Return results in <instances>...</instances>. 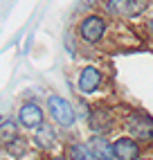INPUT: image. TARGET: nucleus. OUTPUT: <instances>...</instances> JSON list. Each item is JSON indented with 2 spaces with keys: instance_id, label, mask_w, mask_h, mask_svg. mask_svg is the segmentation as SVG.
Wrapping results in <instances>:
<instances>
[{
  "instance_id": "obj_15",
  "label": "nucleus",
  "mask_w": 153,
  "mask_h": 160,
  "mask_svg": "<svg viewBox=\"0 0 153 160\" xmlns=\"http://www.w3.org/2000/svg\"><path fill=\"white\" fill-rule=\"evenodd\" d=\"M50 160H68V156H54V158H50Z\"/></svg>"
},
{
  "instance_id": "obj_2",
  "label": "nucleus",
  "mask_w": 153,
  "mask_h": 160,
  "mask_svg": "<svg viewBox=\"0 0 153 160\" xmlns=\"http://www.w3.org/2000/svg\"><path fill=\"white\" fill-rule=\"evenodd\" d=\"M45 111L50 115V120L61 126V129H72L76 124V111L74 106L70 104V99L61 97V95H47L45 97Z\"/></svg>"
},
{
  "instance_id": "obj_4",
  "label": "nucleus",
  "mask_w": 153,
  "mask_h": 160,
  "mask_svg": "<svg viewBox=\"0 0 153 160\" xmlns=\"http://www.w3.org/2000/svg\"><path fill=\"white\" fill-rule=\"evenodd\" d=\"M104 72L95 66V63H88V66H83L79 70V74H76V81H74V86L76 90H79L81 95H86V97H90V95H95L97 90H99L104 86Z\"/></svg>"
},
{
  "instance_id": "obj_8",
  "label": "nucleus",
  "mask_w": 153,
  "mask_h": 160,
  "mask_svg": "<svg viewBox=\"0 0 153 160\" xmlns=\"http://www.w3.org/2000/svg\"><path fill=\"white\" fill-rule=\"evenodd\" d=\"M115 147V160H140L142 158V142L131 135H119L113 140Z\"/></svg>"
},
{
  "instance_id": "obj_6",
  "label": "nucleus",
  "mask_w": 153,
  "mask_h": 160,
  "mask_svg": "<svg viewBox=\"0 0 153 160\" xmlns=\"http://www.w3.org/2000/svg\"><path fill=\"white\" fill-rule=\"evenodd\" d=\"M45 115H47V111L43 108L38 102H29V99H27V102H23V104L18 106L16 120H18V124L23 126V129L36 131L38 126L45 124Z\"/></svg>"
},
{
  "instance_id": "obj_12",
  "label": "nucleus",
  "mask_w": 153,
  "mask_h": 160,
  "mask_svg": "<svg viewBox=\"0 0 153 160\" xmlns=\"http://www.w3.org/2000/svg\"><path fill=\"white\" fill-rule=\"evenodd\" d=\"M65 153H68V160H95L88 149V142H72L68 144Z\"/></svg>"
},
{
  "instance_id": "obj_9",
  "label": "nucleus",
  "mask_w": 153,
  "mask_h": 160,
  "mask_svg": "<svg viewBox=\"0 0 153 160\" xmlns=\"http://www.w3.org/2000/svg\"><path fill=\"white\" fill-rule=\"evenodd\" d=\"M88 149L95 160H115V147L104 133H92L88 140Z\"/></svg>"
},
{
  "instance_id": "obj_1",
  "label": "nucleus",
  "mask_w": 153,
  "mask_h": 160,
  "mask_svg": "<svg viewBox=\"0 0 153 160\" xmlns=\"http://www.w3.org/2000/svg\"><path fill=\"white\" fill-rule=\"evenodd\" d=\"M124 129L128 131L131 138L144 142V144H153V117L142 111V108H133L124 115Z\"/></svg>"
},
{
  "instance_id": "obj_13",
  "label": "nucleus",
  "mask_w": 153,
  "mask_h": 160,
  "mask_svg": "<svg viewBox=\"0 0 153 160\" xmlns=\"http://www.w3.org/2000/svg\"><path fill=\"white\" fill-rule=\"evenodd\" d=\"M5 149H7V153H9V156L20 158V156H25V153H27V140H25L23 135H18L16 140H14L12 144H7Z\"/></svg>"
},
{
  "instance_id": "obj_5",
  "label": "nucleus",
  "mask_w": 153,
  "mask_h": 160,
  "mask_svg": "<svg viewBox=\"0 0 153 160\" xmlns=\"http://www.w3.org/2000/svg\"><path fill=\"white\" fill-rule=\"evenodd\" d=\"M86 122H88V129L92 133H108L115 129L117 124V113L111 108V106H92L88 111V117H86Z\"/></svg>"
},
{
  "instance_id": "obj_14",
  "label": "nucleus",
  "mask_w": 153,
  "mask_h": 160,
  "mask_svg": "<svg viewBox=\"0 0 153 160\" xmlns=\"http://www.w3.org/2000/svg\"><path fill=\"white\" fill-rule=\"evenodd\" d=\"M146 29H149V34L153 36V16L149 18V23H146Z\"/></svg>"
},
{
  "instance_id": "obj_17",
  "label": "nucleus",
  "mask_w": 153,
  "mask_h": 160,
  "mask_svg": "<svg viewBox=\"0 0 153 160\" xmlns=\"http://www.w3.org/2000/svg\"><path fill=\"white\" fill-rule=\"evenodd\" d=\"M140 160H149V158H140Z\"/></svg>"
},
{
  "instance_id": "obj_3",
  "label": "nucleus",
  "mask_w": 153,
  "mask_h": 160,
  "mask_svg": "<svg viewBox=\"0 0 153 160\" xmlns=\"http://www.w3.org/2000/svg\"><path fill=\"white\" fill-rule=\"evenodd\" d=\"M108 32V23L104 16H97V14H88L79 20V25H76V34L79 38L83 41L86 45H97L101 43L104 36Z\"/></svg>"
},
{
  "instance_id": "obj_7",
  "label": "nucleus",
  "mask_w": 153,
  "mask_h": 160,
  "mask_svg": "<svg viewBox=\"0 0 153 160\" xmlns=\"http://www.w3.org/2000/svg\"><path fill=\"white\" fill-rule=\"evenodd\" d=\"M146 9V0H108L106 12L117 18H135Z\"/></svg>"
},
{
  "instance_id": "obj_10",
  "label": "nucleus",
  "mask_w": 153,
  "mask_h": 160,
  "mask_svg": "<svg viewBox=\"0 0 153 160\" xmlns=\"http://www.w3.org/2000/svg\"><path fill=\"white\" fill-rule=\"evenodd\" d=\"M32 142H34L41 151H52V149L57 147V142H59V131L54 129V124L45 122L43 126H38V129L34 131Z\"/></svg>"
},
{
  "instance_id": "obj_11",
  "label": "nucleus",
  "mask_w": 153,
  "mask_h": 160,
  "mask_svg": "<svg viewBox=\"0 0 153 160\" xmlns=\"http://www.w3.org/2000/svg\"><path fill=\"white\" fill-rule=\"evenodd\" d=\"M20 135V124L14 117H5V122L0 124V147L12 144L16 138Z\"/></svg>"
},
{
  "instance_id": "obj_16",
  "label": "nucleus",
  "mask_w": 153,
  "mask_h": 160,
  "mask_svg": "<svg viewBox=\"0 0 153 160\" xmlns=\"http://www.w3.org/2000/svg\"><path fill=\"white\" fill-rule=\"evenodd\" d=\"M2 122H5V115H2V113H0V124H2Z\"/></svg>"
}]
</instances>
